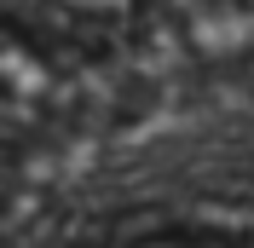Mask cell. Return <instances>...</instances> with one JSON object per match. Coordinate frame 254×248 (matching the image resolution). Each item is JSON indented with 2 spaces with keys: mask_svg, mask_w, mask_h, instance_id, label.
I'll return each instance as SVG.
<instances>
[{
  "mask_svg": "<svg viewBox=\"0 0 254 248\" xmlns=\"http://www.w3.org/2000/svg\"><path fill=\"white\" fill-rule=\"evenodd\" d=\"M64 47H52L41 29H23V23H0V122L17 127V122H35L47 116L52 104L64 98Z\"/></svg>",
  "mask_w": 254,
  "mask_h": 248,
  "instance_id": "obj_1",
  "label": "cell"
},
{
  "mask_svg": "<svg viewBox=\"0 0 254 248\" xmlns=\"http://www.w3.org/2000/svg\"><path fill=\"white\" fill-rule=\"evenodd\" d=\"M81 248H254V219L243 214H185V208H150V214L116 219L98 243Z\"/></svg>",
  "mask_w": 254,
  "mask_h": 248,
  "instance_id": "obj_2",
  "label": "cell"
}]
</instances>
